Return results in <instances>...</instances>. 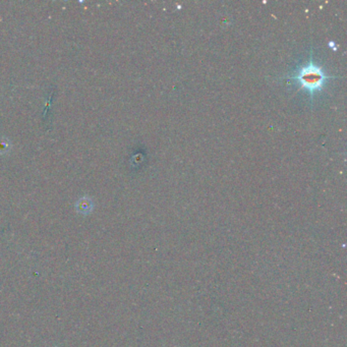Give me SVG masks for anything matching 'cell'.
Listing matches in <instances>:
<instances>
[{
	"label": "cell",
	"instance_id": "1",
	"mask_svg": "<svg viewBox=\"0 0 347 347\" xmlns=\"http://www.w3.org/2000/svg\"><path fill=\"white\" fill-rule=\"evenodd\" d=\"M333 78L335 77L327 76L323 71V68L314 62L311 54L310 62L299 67L298 71L288 79L296 80L300 85V89H305L309 91L313 97L317 91H320L322 89L327 80Z\"/></svg>",
	"mask_w": 347,
	"mask_h": 347
},
{
	"label": "cell",
	"instance_id": "2",
	"mask_svg": "<svg viewBox=\"0 0 347 347\" xmlns=\"http://www.w3.org/2000/svg\"><path fill=\"white\" fill-rule=\"evenodd\" d=\"M77 209L81 214H88L92 211V204H90V202L82 201L81 204H78Z\"/></svg>",
	"mask_w": 347,
	"mask_h": 347
}]
</instances>
